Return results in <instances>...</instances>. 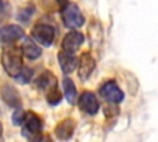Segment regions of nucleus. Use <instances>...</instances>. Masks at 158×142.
Returning <instances> with one entry per match:
<instances>
[{
  "label": "nucleus",
  "mask_w": 158,
  "mask_h": 142,
  "mask_svg": "<svg viewBox=\"0 0 158 142\" xmlns=\"http://www.w3.org/2000/svg\"><path fill=\"white\" fill-rule=\"evenodd\" d=\"M1 64L5 72L10 77H16L22 68V53L21 49L15 46H7L1 53Z\"/></svg>",
  "instance_id": "obj_1"
},
{
  "label": "nucleus",
  "mask_w": 158,
  "mask_h": 142,
  "mask_svg": "<svg viewBox=\"0 0 158 142\" xmlns=\"http://www.w3.org/2000/svg\"><path fill=\"white\" fill-rule=\"evenodd\" d=\"M62 21L65 27L69 28H78L84 25L85 19L80 11V9L74 2H67L60 7Z\"/></svg>",
  "instance_id": "obj_2"
},
{
  "label": "nucleus",
  "mask_w": 158,
  "mask_h": 142,
  "mask_svg": "<svg viewBox=\"0 0 158 142\" xmlns=\"http://www.w3.org/2000/svg\"><path fill=\"white\" fill-rule=\"evenodd\" d=\"M32 37L42 46H51L53 40H54V28L51 25H46V23H37L33 26L32 31Z\"/></svg>",
  "instance_id": "obj_3"
},
{
  "label": "nucleus",
  "mask_w": 158,
  "mask_h": 142,
  "mask_svg": "<svg viewBox=\"0 0 158 142\" xmlns=\"http://www.w3.org/2000/svg\"><path fill=\"white\" fill-rule=\"evenodd\" d=\"M99 93L102 99H105L107 102H111V104H118L123 100V93L114 80L106 81L100 88Z\"/></svg>",
  "instance_id": "obj_4"
},
{
  "label": "nucleus",
  "mask_w": 158,
  "mask_h": 142,
  "mask_svg": "<svg viewBox=\"0 0 158 142\" xmlns=\"http://www.w3.org/2000/svg\"><path fill=\"white\" fill-rule=\"evenodd\" d=\"M78 106L81 111H84L85 114H89V115H95L99 111V107H100L95 94L91 93V91H84L79 96Z\"/></svg>",
  "instance_id": "obj_5"
},
{
  "label": "nucleus",
  "mask_w": 158,
  "mask_h": 142,
  "mask_svg": "<svg viewBox=\"0 0 158 142\" xmlns=\"http://www.w3.org/2000/svg\"><path fill=\"white\" fill-rule=\"evenodd\" d=\"M23 36V30L19 25H7L0 28V43L10 44Z\"/></svg>",
  "instance_id": "obj_6"
},
{
  "label": "nucleus",
  "mask_w": 158,
  "mask_h": 142,
  "mask_svg": "<svg viewBox=\"0 0 158 142\" xmlns=\"http://www.w3.org/2000/svg\"><path fill=\"white\" fill-rule=\"evenodd\" d=\"M77 65H78V75H79V78L81 80H86L91 75V73H93V70L95 68V59L91 57L90 53L84 52L81 54L80 59L78 61Z\"/></svg>",
  "instance_id": "obj_7"
},
{
  "label": "nucleus",
  "mask_w": 158,
  "mask_h": 142,
  "mask_svg": "<svg viewBox=\"0 0 158 142\" xmlns=\"http://www.w3.org/2000/svg\"><path fill=\"white\" fill-rule=\"evenodd\" d=\"M84 42V36L83 33L78 32V31H70L68 32L63 41H62V48L64 51H68V52H77L79 49V47L83 44Z\"/></svg>",
  "instance_id": "obj_8"
},
{
  "label": "nucleus",
  "mask_w": 158,
  "mask_h": 142,
  "mask_svg": "<svg viewBox=\"0 0 158 142\" xmlns=\"http://www.w3.org/2000/svg\"><path fill=\"white\" fill-rule=\"evenodd\" d=\"M75 130V121L73 119H64L54 127V135L58 140L67 141L69 140Z\"/></svg>",
  "instance_id": "obj_9"
},
{
  "label": "nucleus",
  "mask_w": 158,
  "mask_h": 142,
  "mask_svg": "<svg viewBox=\"0 0 158 142\" xmlns=\"http://www.w3.org/2000/svg\"><path fill=\"white\" fill-rule=\"evenodd\" d=\"M58 62H59V65H60L62 72L64 74H69V73H72L77 68L78 58L74 56V53L62 49L58 53Z\"/></svg>",
  "instance_id": "obj_10"
},
{
  "label": "nucleus",
  "mask_w": 158,
  "mask_h": 142,
  "mask_svg": "<svg viewBox=\"0 0 158 142\" xmlns=\"http://www.w3.org/2000/svg\"><path fill=\"white\" fill-rule=\"evenodd\" d=\"M23 125H25V132H28L32 135H37L42 130V120L33 111L25 112Z\"/></svg>",
  "instance_id": "obj_11"
},
{
  "label": "nucleus",
  "mask_w": 158,
  "mask_h": 142,
  "mask_svg": "<svg viewBox=\"0 0 158 142\" xmlns=\"http://www.w3.org/2000/svg\"><path fill=\"white\" fill-rule=\"evenodd\" d=\"M1 96H2V100L9 106L19 107L21 105V99H20V95H19L16 88L12 86V85H10V84L2 86V89H1Z\"/></svg>",
  "instance_id": "obj_12"
},
{
  "label": "nucleus",
  "mask_w": 158,
  "mask_h": 142,
  "mask_svg": "<svg viewBox=\"0 0 158 142\" xmlns=\"http://www.w3.org/2000/svg\"><path fill=\"white\" fill-rule=\"evenodd\" d=\"M21 53L26 56L28 59H36L41 56L42 51L31 38H25L21 44Z\"/></svg>",
  "instance_id": "obj_13"
},
{
  "label": "nucleus",
  "mask_w": 158,
  "mask_h": 142,
  "mask_svg": "<svg viewBox=\"0 0 158 142\" xmlns=\"http://www.w3.org/2000/svg\"><path fill=\"white\" fill-rule=\"evenodd\" d=\"M36 85L38 89L43 90L44 93L51 88L57 85V78L52 74V72H43L36 80Z\"/></svg>",
  "instance_id": "obj_14"
},
{
  "label": "nucleus",
  "mask_w": 158,
  "mask_h": 142,
  "mask_svg": "<svg viewBox=\"0 0 158 142\" xmlns=\"http://www.w3.org/2000/svg\"><path fill=\"white\" fill-rule=\"evenodd\" d=\"M63 89H64V95L65 99L69 104H75L77 100V89L70 78H64L63 79Z\"/></svg>",
  "instance_id": "obj_15"
},
{
  "label": "nucleus",
  "mask_w": 158,
  "mask_h": 142,
  "mask_svg": "<svg viewBox=\"0 0 158 142\" xmlns=\"http://www.w3.org/2000/svg\"><path fill=\"white\" fill-rule=\"evenodd\" d=\"M46 99H47L48 104H51V105H57V104L60 102V100H62V93L59 91V89H58L57 85L46 91Z\"/></svg>",
  "instance_id": "obj_16"
},
{
  "label": "nucleus",
  "mask_w": 158,
  "mask_h": 142,
  "mask_svg": "<svg viewBox=\"0 0 158 142\" xmlns=\"http://www.w3.org/2000/svg\"><path fill=\"white\" fill-rule=\"evenodd\" d=\"M31 77H32V70L30 69V68H21V70H20V73L15 77L19 81H21L22 84H26V83H28L30 81V79H31Z\"/></svg>",
  "instance_id": "obj_17"
},
{
  "label": "nucleus",
  "mask_w": 158,
  "mask_h": 142,
  "mask_svg": "<svg viewBox=\"0 0 158 142\" xmlns=\"http://www.w3.org/2000/svg\"><path fill=\"white\" fill-rule=\"evenodd\" d=\"M35 11V9L31 6H27V7H25L23 10H21L20 12H19V16H17V19L20 20V21H22V22H27L28 21V19L32 16V12Z\"/></svg>",
  "instance_id": "obj_18"
},
{
  "label": "nucleus",
  "mask_w": 158,
  "mask_h": 142,
  "mask_svg": "<svg viewBox=\"0 0 158 142\" xmlns=\"http://www.w3.org/2000/svg\"><path fill=\"white\" fill-rule=\"evenodd\" d=\"M23 117H25V111H22L21 109H17L14 114H12V122L16 126H20L23 123Z\"/></svg>",
  "instance_id": "obj_19"
},
{
  "label": "nucleus",
  "mask_w": 158,
  "mask_h": 142,
  "mask_svg": "<svg viewBox=\"0 0 158 142\" xmlns=\"http://www.w3.org/2000/svg\"><path fill=\"white\" fill-rule=\"evenodd\" d=\"M56 1L58 2V5H59L60 7H62L64 4H67V2H68V0H56Z\"/></svg>",
  "instance_id": "obj_20"
},
{
  "label": "nucleus",
  "mask_w": 158,
  "mask_h": 142,
  "mask_svg": "<svg viewBox=\"0 0 158 142\" xmlns=\"http://www.w3.org/2000/svg\"><path fill=\"white\" fill-rule=\"evenodd\" d=\"M1 135H2V125L0 123V140H1Z\"/></svg>",
  "instance_id": "obj_21"
}]
</instances>
